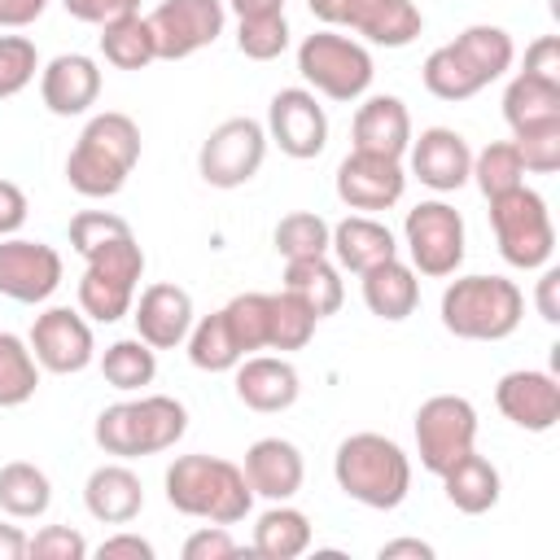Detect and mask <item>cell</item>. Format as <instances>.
Here are the masks:
<instances>
[{
  "label": "cell",
  "instance_id": "cell-14",
  "mask_svg": "<svg viewBox=\"0 0 560 560\" xmlns=\"http://www.w3.org/2000/svg\"><path fill=\"white\" fill-rule=\"evenodd\" d=\"M35 363L52 376H74L96 359V341H92V324L83 311L70 306H48L35 315L31 337H26Z\"/></svg>",
  "mask_w": 560,
  "mask_h": 560
},
{
  "label": "cell",
  "instance_id": "cell-5",
  "mask_svg": "<svg viewBox=\"0 0 560 560\" xmlns=\"http://www.w3.org/2000/svg\"><path fill=\"white\" fill-rule=\"evenodd\" d=\"M525 319V293L508 276H455L442 289V328L459 341H503Z\"/></svg>",
  "mask_w": 560,
  "mask_h": 560
},
{
  "label": "cell",
  "instance_id": "cell-50",
  "mask_svg": "<svg viewBox=\"0 0 560 560\" xmlns=\"http://www.w3.org/2000/svg\"><path fill=\"white\" fill-rule=\"evenodd\" d=\"M521 74L560 88V39H556V35H538V39L525 48V70H521Z\"/></svg>",
  "mask_w": 560,
  "mask_h": 560
},
{
  "label": "cell",
  "instance_id": "cell-33",
  "mask_svg": "<svg viewBox=\"0 0 560 560\" xmlns=\"http://www.w3.org/2000/svg\"><path fill=\"white\" fill-rule=\"evenodd\" d=\"M52 503V481L44 468H35L31 459H9L0 468V508L18 521H35L44 516Z\"/></svg>",
  "mask_w": 560,
  "mask_h": 560
},
{
  "label": "cell",
  "instance_id": "cell-53",
  "mask_svg": "<svg viewBox=\"0 0 560 560\" xmlns=\"http://www.w3.org/2000/svg\"><path fill=\"white\" fill-rule=\"evenodd\" d=\"M556 293H560V271H556V267H542L538 289H534V302H538V315H542L547 324H560V302H556Z\"/></svg>",
  "mask_w": 560,
  "mask_h": 560
},
{
  "label": "cell",
  "instance_id": "cell-7",
  "mask_svg": "<svg viewBox=\"0 0 560 560\" xmlns=\"http://www.w3.org/2000/svg\"><path fill=\"white\" fill-rule=\"evenodd\" d=\"M298 74H302L319 96L350 105V101L368 96L376 66H372V52H368L359 39L341 35L337 26H324V31H311V35L298 44Z\"/></svg>",
  "mask_w": 560,
  "mask_h": 560
},
{
  "label": "cell",
  "instance_id": "cell-40",
  "mask_svg": "<svg viewBox=\"0 0 560 560\" xmlns=\"http://www.w3.org/2000/svg\"><path fill=\"white\" fill-rule=\"evenodd\" d=\"M328 236H332L328 219H319L315 210H293V214H284L276 223L271 245H276V254L284 262L289 258H319V254H328Z\"/></svg>",
  "mask_w": 560,
  "mask_h": 560
},
{
  "label": "cell",
  "instance_id": "cell-16",
  "mask_svg": "<svg viewBox=\"0 0 560 560\" xmlns=\"http://www.w3.org/2000/svg\"><path fill=\"white\" fill-rule=\"evenodd\" d=\"M61 284V254L44 241L0 236V293L22 306H39Z\"/></svg>",
  "mask_w": 560,
  "mask_h": 560
},
{
  "label": "cell",
  "instance_id": "cell-4",
  "mask_svg": "<svg viewBox=\"0 0 560 560\" xmlns=\"http://www.w3.org/2000/svg\"><path fill=\"white\" fill-rule=\"evenodd\" d=\"M184 433H188V411L171 394H140V398L109 402L92 424L96 446L114 459H140V455L171 451Z\"/></svg>",
  "mask_w": 560,
  "mask_h": 560
},
{
  "label": "cell",
  "instance_id": "cell-21",
  "mask_svg": "<svg viewBox=\"0 0 560 560\" xmlns=\"http://www.w3.org/2000/svg\"><path fill=\"white\" fill-rule=\"evenodd\" d=\"M232 385H236V398L249 411H262V416L289 411L298 402V394H302V376L284 354H245L236 363V381Z\"/></svg>",
  "mask_w": 560,
  "mask_h": 560
},
{
  "label": "cell",
  "instance_id": "cell-29",
  "mask_svg": "<svg viewBox=\"0 0 560 560\" xmlns=\"http://www.w3.org/2000/svg\"><path fill=\"white\" fill-rule=\"evenodd\" d=\"M503 118L512 127V136H529V131H547L560 127V88L516 74L503 92Z\"/></svg>",
  "mask_w": 560,
  "mask_h": 560
},
{
  "label": "cell",
  "instance_id": "cell-46",
  "mask_svg": "<svg viewBox=\"0 0 560 560\" xmlns=\"http://www.w3.org/2000/svg\"><path fill=\"white\" fill-rule=\"evenodd\" d=\"M26 556L35 560H83L88 556V538L70 525H44L31 542H26Z\"/></svg>",
  "mask_w": 560,
  "mask_h": 560
},
{
  "label": "cell",
  "instance_id": "cell-37",
  "mask_svg": "<svg viewBox=\"0 0 560 560\" xmlns=\"http://www.w3.org/2000/svg\"><path fill=\"white\" fill-rule=\"evenodd\" d=\"M420 79H424V88L438 96V101H468V96H477L486 83L477 79V70L455 52V44H442V48H433L429 57H424V66H420Z\"/></svg>",
  "mask_w": 560,
  "mask_h": 560
},
{
  "label": "cell",
  "instance_id": "cell-6",
  "mask_svg": "<svg viewBox=\"0 0 560 560\" xmlns=\"http://www.w3.org/2000/svg\"><path fill=\"white\" fill-rule=\"evenodd\" d=\"M83 280H79V311L96 324H118L122 315H131L136 302V284L144 276V249L131 232L96 245L92 254H83Z\"/></svg>",
  "mask_w": 560,
  "mask_h": 560
},
{
  "label": "cell",
  "instance_id": "cell-25",
  "mask_svg": "<svg viewBox=\"0 0 560 560\" xmlns=\"http://www.w3.org/2000/svg\"><path fill=\"white\" fill-rule=\"evenodd\" d=\"M83 508L101 525H127L144 508V486L127 464H101L83 481Z\"/></svg>",
  "mask_w": 560,
  "mask_h": 560
},
{
  "label": "cell",
  "instance_id": "cell-39",
  "mask_svg": "<svg viewBox=\"0 0 560 560\" xmlns=\"http://www.w3.org/2000/svg\"><path fill=\"white\" fill-rule=\"evenodd\" d=\"M468 179H477L481 197L490 201V197H503V192L525 184V162H521L512 140H490L481 153H472V175Z\"/></svg>",
  "mask_w": 560,
  "mask_h": 560
},
{
  "label": "cell",
  "instance_id": "cell-18",
  "mask_svg": "<svg viewBox=\"0 0 560 560\" xmlns=\"http://www.w3.org/2000/svg\"><path fill=\"white\" fill-rule=\"evenodd\" d=\"M494 402L503 420H512L525 433H547L560 420V381L538 368H516L503 372L494 385Z\"/></svg>",
  "mask_w": 560,
  "mask_h": 560
},
{
  "label": "cell",
  "instance_id": "cell-27",
  "mask_svg": "<svg viewBox=\"0 0 560 560\" xmlns=\"http://www.w3.org/2000/svg\"><path fill=\"white\" fill-rule=\"evenodd\" d=\"M363 302L376 319L385 324H398L407 319L416 306H420V280H416V267L402 262V258H385L376 267L363 271Z\"/></svg>",
  "mask_w": 560,
  "mask_h": 560
},
{
  "label": "cell",
  "instance_id": "cell-10",
  "mask_svg": "<svg viewBox=\"0 0 560 560\" xmlns=\"http://www.w3.org/2000/svg\"><path fill=\"white\" fill-rule=\"evenodd\" d=\"M402 245L411 254L416 276L446 280L464 262V214L446 201H420L402 219Z\"/></svg>",
  "mask_w": 560,
  "mask_h": 560
},
{
  "label": "cell",
  "instance_id": "cell-49",
  "mask_svg": "<svg viewBox=\"0 0 560 560\" xmlns=\"http://www.w3.org/2000/svg\"><path fill=\"white\" fill-rule=\"evenodd\" d=\"M61 9L74 18V22H88V26H109L127 13L140 9V0H61Z\"/></svg>",
  "mask_w": 560,
  "mask_h": 560
},
{
  "label": "cell",
  "instance_id": "cell-48",
  "mask_svg": "<svg viewBox=\"0 0 560 560\" xmlns=\"http://www.w3.org/2000/svg\"><path fill=\"white\" fill-rule=\"evenodd\" d=\"M236 556V538L228 534V525H201L197 534L184 538V560H228Z\"/></svg>",
  "mask_w": 560,
  "mask_h": 560
},
{
  "label": "cell",
  "instance_id": "cell-9",
  "mask_svg": "<svg viewBox=\"0 0 560 560\" xmlns=\"http://www.w3.org/2000/svg\"><path fill=\"white\" fill-rule=\"evenodd\" d=\"M477 451V407L464 394H433L416 411V455L420 468L442 477L455 459Z\"/></svg>",
  "mask_w": 560,
  "mask_h": 560
},
{
  "label": "cell",
  "instance_id": "cell-20",
  "mask_svg": "<svg viewBox=\"0 0 560 560\" xmlns=\"http://www.w3.org/2000/svg\"><path fill=\"white\" fill-rule=\"evenodd\" d=\"M131 319L140 341H149L153 350H175L192 328V293L171 280H158L131 302Z\"/></svg>",
  "mask_w": 560,
  "mask_h": 560
},
{
  "label": "cell",
  "instance_id": "cell-57",
  "mask_svg": "<svg viewBox=\"0 0 560 560\" xmlns=\"http://www.w3.org/2000/svg\"><path fill=\"white\" fill-rule=\"evenodd\" d=\"M26 534L18 525H0V560H22L26 556Z\"/></svg>",
  "mask_w": 560,
  "mask_h": 560
},
{
  "label": "cell",
  "instance_id": "cell-47",
  "mask_svg": "<svg viewBox=\"0 0 560 560\" xmlns=\"http://www.w3.org/2000/svg\"><path fill=\"white\" fill-rule=\"evenodd\" d=\"M521 162L529 175H551L560 171V127H547V131H529V136H512Z\"/></svg>",
  "mask_w": 560,
  "mask_h": 560
},
{
  "label": "cell",
  "instance_id": "cell-32",
  "mask_svg": "<svg viewBox=\"0 0 560 560\" xmlns=\"http://www.w3.org/2000/svg\"><path fill=\"white\" fill-rule=\"evenodd\" d=\"M455 52L477 70V79L490 88L499 74L512 70V57H516V44L503 26H490V22H477V26H464L455 39Z\"/></svg>",
  "mask_w": 560,
  "mask_h": 560
},
{
  "label": "cell",
  "instance_id": "cell-19",
  "mask_svg": "<svg viewBox=\"0 0 560 560\" xmlns=\"http://www.w3.org/2000/svg\"><path fill=\"white\" fill-rule=\"evenodd\" d=\"M411 175L433 192H455L472 175V149L455 127H424L407 144Z\"/></svg>",
  "mask_w": 560,
  "mask_h": 560
},
{
  "label": "cell",
  "instance_id": "cell-55",
  "mask_svg": "<svg viewBox=\"0 0 560 560\" xmlns=\"http://www.w3.org/2000/svg\"><path fill=\"white\" fill-rule=\"evenodd\" d=\"M376 556H381V560H402V556H411V560H433V547L420 542V538H394V542H381Z\"/></svg>",
  "mask_w": 560,
  "mask_h": 560
},
{
  "label": "cell",
  "instance_id": "cell-15",
  "mask_svg": "<svg viewBox=\"0 0 560 560\" xmlns=\"http://www.w3.org/2000/svg\"><path fill=\"white\" fill-rule=\"evenodd\" d=\"M267 140L284 158H319L328 144V114L311 88H280L267 105Z\"/></svg>",
  "mask_w": 560,
  "mask_h": 560
},
{
  "label": "cell",
  "instance_id": "cell-45",
  "mask_svg": "<svg viewBox=\"0 0 560 560\" xmlns=\"http://www.w3.org/2000/svg\"><path fill=\"white\" fill-rule=\"evenodd\" d=\"M122 232H131V223L118 219V214H109V210H79L70 219V245H74V254H92L96 245H105V241H114Z\"/></svg>",
  "mask_w": 560,
  "mask_h": 560
},
{
  "label": "cell",
  "instance_id": "cell-56",
  "mask_svg": "<svg viewBox=\"0 0 560 560\" xmlns=\"http://www.w3.org/2000/svg\"><path fill=\"white\" fill-rule=\"evenodd\" d=\"M236 18H267V13H284V0H223Z\"/></svg>",
  "mask_w": 560,
  "mask_h": 560
},
{
  "label": "cell",
  "instance_id": "cell-43",
  "mask_svg": "<svg viewBox=\"0 0 560 560\" xmlns=\"http://www.w3.org/2000/svg\"><path fill=\"white\" fill-rule=\"evenodd\" d=\"M236 48L249 61H276L289 48V22L284 13H267V18H241L236 22Z\"/></svg>",
  "mask_w": 560,
  "mask_h": 560
},
{
  "label": "cell",
  "instance_id": "cell-35",
  "mask_svg": "<svg viewBox=\"0 0 560 560\" xmlns=\"http://www.w3.org/2000/svg\"><path fill=\"white\" fill-rule=\"evenodd\" d=\"M184 341H188L192 368H201V372H232L245 359L241 346H236V337H232V328H228V319H223V306L210 311V315H201V319H192V328H188Z\"/></svg>",
  "mask_w": 560,
  "mask_h": 560
},
{
  "label": "cell",
  "instance_id": "cell-22",
  "mask_svg": "<svg viewBox=\"0 0 560 560\" xmlns=\"http://www.w3.org/2000/svg\"><path fill=\"white\" fill-rule=\"evenodd\" d=\"M39 96L57 118L88 114L101 96V66L88 52H61L39 70Z\"/></svg>",
  "mask_w": 560,
  "mask_h": 560
},
{
  "label": "cell",
  "instance_id": "cell-12",
  "mask_svg": "<svg viewBox=\"0 0 560 560\" xmlns=\"http://www.w3.org/2000/svg\"><path fill=\"white\" fill-rule=\"evenodd\" d=\"M267 158V127L254 118H223L197 153V171L210 188H241L262 171Z\"/></svg>",
  "mask_w": 560,
  "mask_h": 560
},
{
  "label": "cell",
  "instance_id": "cell-36",
  "mask_svg": "<svg viewBox=\"0 0 560 560\" xmlns=\"http://www.w3.org/2000/svg\"><path fill=\"white\" fill-rule=\"evenodd\" d=\"M101 52L114 70H144L149 61H158V44L149 31V18L127 13L109 26H101Z\"/></svg>",
  "mask_w": 560,
  "mask_h": 560
},
{
  "label": "cell",
  "instance_id": "cell-3",
  "mask_svg": "<svg viewBox=\"0 0 560 560\" xmlns=\"http://www.w3.org/2000/svg\"><path fill=\"white\" fill-rule=\"evenodd\" d=\"M332 477L346 499L372 512H394L411 490V459L385 433H350L332 455Z\"/></svg>",
  "mask_w": 560,
  "mask_h": 560
},
{
  "label": "cell",
  "instance_id": "cell-38",
  "mask_svg": "<svg viewBox=\"0 0 560 560\" xmlns=\"http://www.w3.org/2000/svg\"><path fill=\"white\" fill-rule=\"evenodd\" d=\"M39 389V363L18 332H0V407H22Z\"/></svg>",
  "mask_w": 560,
  "mask_h": 560
},
{
  "label": "cell",
  "instance_id": "cell-34",
  "mask_svg": "<svg viewBox=\"0 0 560 560\" xmlns=\"http://www.w3.org/2000/svg\"><path fill=\"white\" fill-rule=\"evenodd\" d=\"M101 376H105V385H114L122 394H140L158 376V350L140 337L109 341L105 354H101Z\"/></svg>",
  "mask_w": 560,
  "mask_h": 560
},
{
  "label": "cell",
  "instance_id": "cell-26",
  "mask_svg": "<svg viewBox=\"0 0 560 560\" xmlns=\"http://www.w3.org/2000/svg\"><path fill=\"white\" fill-rule=\"evenodd\" d=\"M328 254H337V267L341 271L363 276L368 267H376L385 258H398V241H394V232L381 219H372V214H346L341 223H332Z\"/></svg>",
  "mask_w": 560,
  "mask_h": 560
},
{
  "label": "cell",
  "instance_id": "cell-52",
  "mask_svg": "<svg viewBox=\"0 0 560 560\" xmlns=\"http://www.w3.org/2000/svg\"><path fill=\"white\" fill-rule=\"evenodd\" d=\"M101 560H153V542L140 534H114L96 547Z\"/></svg>",
  "mask_w": 560,
  "mask_h": 560
},
{
  "label": "cell",
  "instance_id": "cell-13",
  "mask_svg": "<svg viewBox=\"0 0 560 560\" xmlns=\"http://www.w3.org/2000/svg\"><path fill=\"white\" fill-rule=\"evenodd\" d=\"M223 22H228L223 0H162L149 13V31L162 61H184L210 48L223 35Z\"/></svg>",
  "mask_w": 560,
  "mask_h": 560
},
{
  "label": "cell",
  "instance_id": "cell-41",
  "mask_svg": "<svg viewBox=\"0 0 560 560\" xmlns=\"http://www.w3.org/2000/svg\"><path fill=\"white\" fill-rule=\"evenodd\" d=\"M315 311L293 298L289 289L271 293V319H267V350H302L315 337Z\"/></svg>",
  "mask_w": 560,
  "mask_h": 560
},
{
  "label": "cell",
  "instance_id": "cell-30",
  "mask_svg": "<svg viewBox=\"0 0 560 560\" xmlns=\"http://www.w3.org/2000/svg\"><path fill=\"white\" fill-rule=\"evenodd\" d=\"M284 289L293 298H302L315 311V319L337 315L341 302H346L341 271H337V262H328V254H319V258H289L284 262Z\"/></svg>",
  "mask_w": 560,
  "mask_h": 560
},
{
  "label": "cell",
  "instance_id": "cell-8",
  "mask_svg": "<svg viewBox=\"0 0 560 560\" xmlns=\"http://www.w3.org/2000/svg\"><path fill=\"white\" fill-rule=\"evenodd\" d=\"M490 232L508 267L542 271L556 254V228L551 210L534 188H512L503 197H490Z\"/></svg>",
  "mask_w": 560,
  "mask_h": 560
},
{
  "label": "cell",
  "instance_id": "cell-42",
  "mask_svg": "<svg viewBox=\"0 0 560 560\" xmlns=\"http://www.w3.org/2000/svg\"><path fill=\"white\" fill-rule=\"evenodd\" d=\"M223 319L241 346V354L267 350V319H271V293H236L223 306Z\"/></svg>",
  "mask_w": 560,
  "mask_h": 560
},
{
  "label": "cell",
  "instance_id": "cell-51",
  "mask_svg": "<svg viewBox=\"0 0 560 560\" xmlns=\"http://www.w3.org/2000/svg\"><path fill=\"white\" fill-rule=\"evenodd\" d=\"M26 214H31L26 192L13 179H0V236H18L22 223H26Z\"/></svg>",
  "mask_w": 560,
  "mask_h": 560
},
{
  "label": "cell",
  "instance_id": "cell-23",
  "mask_svg": "<svg viewBox=\"0 0 560 560\" xmlns=\"http://www.w3.org/2000/svg\"><path fill=\"white\" fill-rule=\"evenodd\" d=\"M241 472H245V481H249L254 494H262L271 503H289L302 490L306 464H302V451L289 438H258L245 451Z\"/></svg>",
  "mask_w": 560,
  "mask_h": 560
},
{
  "label": "cell",
  "instance_id": "cell-44",
  "mask_svg": "<svg viewBox=\"0 0 560 560\" xmlns=\"http://www.w3.org/2000/svg\"><path fill=\"white\" fill-rule=\"evenodd\" d=\"M39 70V52L26 35H0V101L18 96Z\"/></svg>",
  "mask_w": 560,
  "mask_h": 560
},
{
  "label": "cell",
  "instance_id": "cell-24",
  "mask_svg": "<svg viewBox=\"0 0 560 560\" xmlns=\"http://www.w3.org/2000/svg\"><path fill=\"white\" fill-rule=\"evenodd\" d=\"M350 140L363 153H381V158H398L402 162V153L411 144V114H407V105L398 96H368L354 109Z\"/></svg>",
  "mask_w": 560,
  "mask_h": 560
},
{
  "label": "cell",
  "instance_id": "cell-28",
  "mask_svg": "<svg viewBox=\"0 0 560 560\" xmlns=\"http://www.w3.org/2000/svg\"><path fill=\"white\" fill-rule=\"evenodd\" d=\"M442 490H446V499H451L455 512L481 516V512H490V508L499 503L503 481H499V468H494L486 455L468 451L464 459H455V464L442 472Z\"/></svg>",
  "mask_w": 560,
  "mask_h": 560
},
{
  "label": "cell",
  "instance_id": "cell-54",
  "mask_svg": "<svg viewBox=\"0 0 560 560\" xmlns=\"http://www.w3.org/2000/svg\"><path fill=\"white\" fill-rule=\"evenodd\" d=\"M44 9H48V0H0V26H4V31H22V26H31Z\"/></svg>",
  "mask_w": 560,
  "mask_h": 560
},
{
  "label": "cell",
  "instance_id": "cell-1",
  "mask_svg": "<svg viewBox=\"0 0 560 560\" xmlns=\"http://www.w3.org/2000/svg\"><path fill=\"white\" fill-rule=\"evenodd\" d=\"M140 162V127L131 114L105 109L92 114L88 127L79 131L70 158H66V179L79 197H114L122 192L127 175Z\"/></svg>",
  "mask_w": 560,
  "mask_h": 560
},
{
  "label": "cell",
  "instance_id": "cell-31",
  "mask_svg": "<svg viewBox=\"0 0 560 560\" xmlns=\"http://www.w3.org/2000/svg\"><path fill=\"white\" fill-rule=\"evenodd\" d=\"M311 547V516L289 508V503H271L258 521H254V551L267 560H298Z\"/></svg>",
  "mask_w": 560,
  "mask_h": 560
},
{
  "label": "cell",
  "instance_id": "cell-11",
  "mask_svg": "<svg viewBox=\"0 0 560 560\" xmlns=\"http://www.w3.org/2000/svg\"><path fill=\"white\" fill-rule=\"evenodd\" d=\"M306 4L324 26L354 31L359 39L381 48H407L424 31V18L411 0H306Z\"/></svg>",
  "mask_w": 560,
  "mask_h": 560
},
{
  "label": "cell",
  "instance_id": "cell-17",
  "mask_svg": "<svg viewBox=\"0 0 560 560\" xmlns=\"http://www.w3.org/2000/svg\"><path fill=\"white\" fill-rule=\"evenodd\" d=\"M402 192H407V171H402L398 158L350 149L337 166V197L359 214L389 210V206L402 201Z\"/></svg>",
  "mask_w": 560,
  "mask_h": 560
},
{
  "label": "cell",
  "instance_id": "cell-2",
  "mask_svg": "<svg viewBox=\"0 0 560 560\" xmlns=\"http://www.w3.org/2000/svg\"><path fill=\"white\" fill-rule=\"evenodd\" d=\"M162 481H166V503L175 512L210 525H236L254 508V490L241 464L219 455H179Z\"/></svg>",
  "mask_w": 560,
  "mask_h": 560
}]
</instances>
